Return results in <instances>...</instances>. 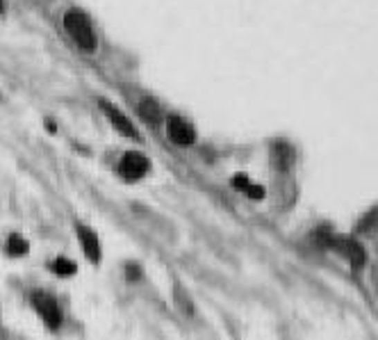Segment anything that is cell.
I'll list each match as a JSON object with an SVG mask.
<instances>
[{"label":"cell","instance_id":"6da1fadb","mask_svg":"<svg viewBox=\"0 0 378 340\" xmlns=\"http://www.w3.org/2000/svg\"><path fill=\"white\" fill-rule=\"evenodd\" d=\"M62 26L69 39L78 46V51H82L87 55H93L98 51V37L93 30L91 19L87 17L82 10H66L62 17Z\"/></svg>","mask_w":378,"mask_h":340},{"label":"cell","instance_id":"7a4b0ae2","mask_svg":"<svg viewBox=\"0 0 378 340\" xmlns=\"http://www.w3.org/2000/svg\"><path fill=\"white\" fill-rule=\"evenodd\" d=\"M116 171H119V176L125 183H137V180L146 178V173L151 171V160L139 151H128L121 155Z\"/></svg>","mask_w":378,"mask_h":340},{"label":"cell","instance_id":"3957f363","mask_svg":"<svg viewBox=\"0 0 378 340\" xmlns=\"http://www.w3.org/2000/svg\"><path fill=\"white\" fill-rule=\"evenodd\" d=\"M33 306H35L39 318L46 322V327H48V329L57 331L62 327V322H64V313H62V306L57 304V299H55L53 295L37 290L33 295Z\"/></svg>","mask_w":378,"mask_h":340},{"label":"cell","instance_id":"277c9868","mask_svg":"<svg viewBox=\"0 0 378 340\" xmlns=\"http://www.w3.org/2000/svg\"><path fill=\"white\" fill-rule=\"evenodd\" d=\"M98 105H100V112H103L107 117V121L112 124V128L119 133V135L123 137H128V139H135V142H141V133L137 130V126L130 121V117L128 114H123L119 108L114 105V103H109L105 99H100L98 101Z\"/></svg>","mask_w":378,"mask_h":340},{"label":"cell","instance_id":"5b68a950","mask_svg":"<svg viewBox=\"0 0 378 340\" xmlns=\"http://www.w3.org/2000/svg\"><path fill=\"white\" fill-rule=\"evenodd\" d=\"M167 137L176 146H192L196 142V128L192 121L185 119L180 114H169L167 117Z\"/></svg>","mask_w":378,"mask_h":340},{"label":"cell","instance_id":"8992f818","mask_svg":"<svg viewBox=\"0 0 378 340\" xmlns=\"http://www.w3.org/2000/svg\"><path fill=\"white\" fill-rule=\"evenodd\" d=\"M75 231H78V240H80L82 244V251H84V256L91 260V263H100V242H98V235L91 231L89 226H75Z\"/></svg>","mask_w":378,"mask_h":340},{"label":"cell","instance_id":"52a82bcc","mask_svg":"<svg viewBox=\"0 0 378 340\" xmlns=\"http://www.w3.org/2000/svg\"><path fill=\"white\" fill-rule=\"evenodd\" d=\"M137 112L139 117L144 119L146 124H151V126H157L162 121V108H160V103H157L155 99L151 96H144L139 103H137Z\"/></svg>","mask_w":378,"mask_h":340},{"label":"cell","instance_id":"ba28073f","mask_svg":"<svg viewBox=\"0 0 378 340\" xmlns=\"http://www.w3.org/2000/svg\"><path fill=\"white\" fill-rule=\"evenodd\" d=\"M233 187L235 189H240V192H244L246 196H251V199H262L264 196V187L262 185H258L253 183V180H249L246 173H237V176L233 178Z\"/></svg>","mask_w":378,"mask_h":340},{"label":"cell","instance_id":"9c48e42d","mask_svg":"<svg viewBox=\"0 0 378 340\" xmlns=\"http://www.w3.org/2000/svg\"><path fill=\"white\" fill-rule=\"evenodd\" d=\"M5 251L12 258H21V256H26L28 251H30V244H28L26 238H23V235L12 233L10 238H7V242H5Z\"/></svg>","mask_w":378,"mask_h":340},{"label":"cell","instance_id":"30bf717a","mask_svg":"<svg viewBox=\"0 0 378 340\" xmlns=\"http://www.w3.org/2000/svg\"><path fill=\"white\" fill-rule=\"evenodd\" d=\"M51 270L57 274V276H73L75 274V263L73 260H69V258H64V256H60V258H55L53 263H51Z\"/></svg>","mask_w":378,"mask_h":340},{"label":"cell","instance_id":"8fae6325","mask_svg":"<svg viewBox=\"0 0 378 340\" xmlns=\"http://www.w3.org/2000/svg\"><path fill=\"white\" fill-rule=\"evenodd\" d=\"M5 7H7V3H5V0H0V14L5 12Z\"/></svg>","mask_w":378,"mask_h":340}]
</instances>
